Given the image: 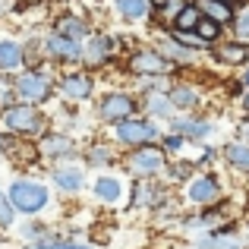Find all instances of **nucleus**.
Masks as SVG:
<instances>
[{
	"label": "nucleus",
	"mask_w": 249,
	"mask_h": 249,
	"mask_svg": "<svg viewBox=\"0 0 249 249\" xmlns=\"http://www.w3.org/2000/svg\"><path fill=\"white\" fill-rule=\"evenodd\" d=\"M212 54H214V60L224 63V67H243V63L249 60L246 44H240V41H221Z\"/></svg>",
	"instance_id": "4468645a"
},
{
	"label": "nucleus",
	"mask_w": 249,
	"mask_h": 249,
	"mask_svg": "<svg viewBox=\"0 0 249 249\" xmlns=\"http://www.w3.org/2000/svg\"><path fill=\"white\" fill-rule=\"evenodd\" d=\"M13 214H16V212H13V205L6 202V196L0 193V227H10L13 224Z\"/></svg>",
	"instance_id": "473e14b6"
},
{
	"label": "nucleus",
	"mask_w": 249,
	"mask_h": 249,
	"mask_svg": "<svg viewBox=\"0 0 249 249\" xmlns=\"http://www.w3.org/2000/svg\"><path fill=\"white\" fill-rule=\"evenodd\" d=\"M3 129L13 136H38L48 133V117L38 110V104H10L3 110Z\"/></svg>",
	"instance_id": "f257e3e1"
},
{
	"label": "nucleus",
	"mask_w": 249,
	"mask_h": 249,
	"mask_svg": "<svg viewBox=\"0 0 249 249\" xmlns=\"http://www.w3.org/2000/svg\"><path fill=\"white\" fill-rule=\"evenodd\" d=\"M164 95H167V101L174 104V110L177 107H180V110H193L196 104H199V95H196L189 85H170Z\"/></svg>",
	"instance_id": "6ab92c4d"
},
{
	"label": "nucleus",
	"mask_w": 249,
	"mask_h": 249,
	"mask_svg": "<svg viewBox=\"0 0 249 249\" xmlns=\"http://www.w3.org/2000/svg\"><path fill=\"white\" fill-rule=\"evenodd\" d=\"M180 145H183V136H177V133H167L164 139H161V148H164V152H177Z\"/></svg>",
	"instance_id": "72a5a7b5"
},
{
	"label": "nucleus",
	"mask_w": 249,
	"mask_h": 249,
	"mask_svg": "<svg viewBox=\"0 0 249 249\" xmlns=\"http://www.w3.org/2000/svg\"><path fill=\"white\" fill-rule=\"evenodd\" d=\"M193 170H196L193 161H177V164H167V177L180 183V180H186V177L193 174Z\"/></svg>",
	"instance_id": "7c9ffc66"
},
{
	"label": "nucleus",
	"mask_w": 249,
	"mask_h": 249,
	"mask_svg": "<svg viewBox=\"0 0 249 249\" xmlns=\"http://www.w3.org/2000/svg\"><path fill=\"white\" fill-rule=\"evenodd\" d=\"M114 38H107V35H89V44L82 48V54H79V60L85 63V67H91V70H98V67H104V63L114 57Z\"/></svg>",
	"instance_id": "6e6552de"
},
{
	"label": "nucleus",
	"mask_w": 249,
	"mask_h": 249,
	"mask_svg": "<svg viewBox=\"0 0 249 249\" xmlns=\"http://www.w3.org/2000/svg\"><path fill=\"white\" fill-rule=\"evenodd\" d=\"M44 54L54 57V60H60V63H76L79 54H82V44L54 32V35H48V41H44Z\"/></svg>",
	"instance_id": "9d476101"
},
{
	"label": "nucleus",
	"mask_w": 249,
	"mask_h": 249,
	"mask_svg": "<svg viewBox=\"0 0 249 249\" xmlns=\"http://www.w3.org/2000/svg\"><path fill=\"white\" fill-rule=\"evenodd\" d=\"M199 19H202L199 6H196V3H183L180 10H177L174 22H170V32H193V29H196V22H199Z\"/></svg>",
	"instance_id": "aec40b11"
},
{
	"label": "nucleus",
	"mask_w": 249,
	"mask_h": 249,
	"mask_svg": "<svg viewBox=\"0 0 249 249\" xmlns=\"http://www.w3.org/2000/svg\"><path fill=\"white\" fill-rule=\"evenodd\" d=\"M25 63V48L16 41H0V70H16Z\"/></svg>",
	"instance_id": "412c9836"
},
{
	"label": "nucleus",
	"mask_w": 249,
	"mask_h": 249,
	"mask_svg": "<svg viewBox=\"0 0 249 249\" xmlns=\"http://www.w3.org/2000/svg\"><path fill=\"white\" fill-rule=\"evenodd\" d=\"M170 133L183 139H205L212 133V123L205 117H170Z\"/></svg>",
	"instance_id": "ddd939ff"
},
{
	"label": "nucleus",
	"mask_w": 249,
	"mask_h": 249,
	"mask_svg": "<svg viewBox=\"0 0 249 249\" xmlns=\"http://www.w3.org/2000/svg\"><path fill=\"white\" fill-rule=\"evenodd\" d=\"M25 249H91V246H82V243H60V240H38V243L25 246Z\"/></svg>",
	"instance_id": "2f4dec72"
},
{
	"label": "nucleus",
	"mask_w": 249,
	"mask_h": 249,
	"mask_svg": "<svg viewBox=\"0 0 249 249\" xmlns=\"http://www.w3.org/2000/svg\"><path fill=\"white\" fill-rule=\"evenodd\" d=\"M170 67L174 63L155 48H136L129 63H126V70L133 76H164V73H170Z\"/></svg>",
	"instance_id": "423d86ee"
},
{
	"label": "nucleus",
	"mask_w": 249,
	"mask_h": 249,
	"mask_svg": "<svg viewBox=\"0 0 249 249\" xmlns=\"http://www.w3.org/2000/svg\"><path fill=\"white\" fill-rule=\"evenodd\" d=\"M199 13L205 19H212V22H218V25H231V19H233V6L231 3H221V0H199Z\"/></svg>",
	"instance_id": "f3484780"
},
{
	"label": "nucleus",
	"mask_w": 249,
	"mask_h": 249,
	"mask_svg": "<svg viewBox=\"0 0 249 249\" xmlns=\"http://www.w3.org/2000/svg\"><path fill=\"white\" fill-rule=\"evenodd\" d=\"M60 91L67 98H73V101H85V98H91V91H95V82H91L89 73L76 70V73L60 76Z\"/></svg>",
	"instance_id": "9b49d317"
},
{
	"label": "nucleus",
	"mask_w": 249,
	"mask_h": 249,
	"mask_svg": "<svg viewBox=\"0 0 249 249\" xmlns=\"http://www.w3.org/2000/svg\"><path fill=\"white\" fill-rule=\"evenodd\" d=\"M6 202L13 205V212H22V214H35L41 212L44 205L51 202L48 189L41 183H32V180H16L6 193Z\"/></svg>",
	"instance_id": "7ed1b4c3"
},
{
	"label": "nucleus",
	"mask_w": 249,
	"mask_h": 249,
	"mask_svg": "<svg viewBox=\"0 0 249 249\" xmlns=\"http://www.w3.org/2000/svg\"><path fill=\"white\" fill-rule=\"evenodd\" d=\"M54 32L57 35H63V38H73V41H79V38H89V22L79 16H73V13H67V16H60L54 22Z\"/></svg>",
	"instance_id": "dca6fc26"
},
{
	"label": "nucleus",
	"mask_w": 249,
	"mask_h": 249,
	"mask_svg": "<svg viewBox=\"0 0 249 249\" xmlns=\"http://www.w3.org/2000/svg\"><path fill=\"white\" fill-rule=\"evenodd\" d=\"M161 202H164V193H161L148 177H139V180H136V189H133V205L145 208V205H161Z\"/></svg>",
	"instance_id": "2eb2a0df"
},
{
	"label": "nucleus",
	"mask_w": 249,
	"mask_h": 249,
	"mask_svg": "<svg viewBox=\"0 0 249 249\" xmlns=\"http://www.w3.org/2000/svg\"><path fill=\"white\" fill-rule=\"evenodd\" d=\"M243 82H246V89H249V70H246V76H243Z\"/></svg>",
	"instance_id": "ea45409f"
},
{
	"label": "nucleus",
	"mask_w": 249,
	"mask_h": 249,
	"mask_svg": "<svg viewBox=\"0 0 249 249\" xmlns=\"http://www.w3.org/2000/svg\"><path fill=\"white\" fill-rule=\"evenodd\" d=\"M114 161H117V155L110 152L107 145H95L89 152V164L91 167H107V164H114Z\"/></svg>",
	"instance_id": "c756f323"
},
{
	"label": "nucleus",
	"mask_w": 249,
	"mask_h": 249,
	"mask_svg": "<svg viewBox=\"0 0 249 249\" xmlns=\"http://www.w3.org/2000/svg\"><path fill=\"white\" fill-rule=\"evenodd\" d=\"M240 142H246V145H249V120L240 123Z\"/></svg>",
	"instance_id": "c9c22d12"
},
{
	"label": "nucleus",
	"mask_w": 249,
	"mask_h": 249,
	"mask_svg": "<svg viewBox=\"0 0 249 249\" xmlns=\"http://www.w3.org/2000/svg\"><path fill=\"white\" fill-rule=\"evenodd\" d=\"M158 51L167 57L170 63H186V60H193V51H189L186 44H180L174 35H167L164 41H161V48H158Z\"/></svg>",
	"instance_id": "b1692460"
},
{
	"label": "nucleus",
	"mask_w": 249,
	"mask_h": 249,
	"mask_svg": "<svg viewBox=\"0 0 249 249\" xmlns=\"http://www.w3.org/2000/svg\"><path fill=\"white\" fill-rule=\"evenodd\" d=\"M95 196L101 202H120L123 183L117 180V177H98V180H95Z\"/></svg>",
	"instance_id": "4be33fe9"
},
{
	"label": "nucleus",
	"mask_w": 249,
	"mask_h": 249,
	"mask_svg": "<svg viewBox=\"0 0 249 249\" xmlns=\"http://www.w3.org/2000/svg\"><path fill=\"white\" fill-rule=\"evenodd\" d=\"M224 158H227V164H233L237 170H246L249 174V145L246 142H231V145H224Z\"/></svg>",
	"instance_id": "393cba45"
},
{
	"label": "nucleus",
	"mask_w": 249,
	"mask_h": 249,
	"mask_svg": "<svg viewBox=\"0 0 249 249\" xmlns=\"http://www.w3.org/2000/svg\"><path fill=\"white\" fill-rule=\"evenodd\" d=\"M54 183L63 189V193H79L85 180H82V170L79 167H60L54 174Z\"/></svg>",
	"instance_id": "5701e85b"
},
{
	"label": "nucleus",
	"mask_w": 249,
	"mask_h": 249,
	"mask_svg": "<svg viewBox=\"0 0 249 249\" xmlns=\"http://www.w3.org/2000/svg\"><path fill=\"white\" fill-rule=\"evenodd\" d=\"M38 152H41L44 158H73L76 145H73V139L63 136V133H44L41 142H38Z\"/></svg>",
	"instance_id": "f8f14e48"
},
{
	"label": "nucleus",
	"mask_w": 249,
	"mask_h": 249,
	"mask_svg": "<svg viewBox=\"0 0 249 249\" xmlns=\"http://www.w3.org/2000/svg\"><path fill=\"white\" fill-rule=\"evenodd\" d=\"M164 148L161 145H155V142H145V145H136L133 152H129V158H126V167H129V174H136V177H152V174H158L161 167H164Z\"/></svg>",
	"instance_id": "39448f33"
},
{
	"label": "nucleus",
	"mask_w": 249,
	"mask_h": 249,
	"mask_svg": "<svg viewBox=\"0 0 249 249\" xmlns=\"http://www.w3.org/2000/svg\"><path fill=\"white\" fill-rule=\"evenodd\" d=\"M114 136L120 145H145V142L161 139L158 126H155L148 117H126V120H117L114 123Z\"/></svg>",
	"instance_id": "20e7f679"
},
{
	"label": "nucleus",
	"mask_w": 249,
	"mask_h": 249,
	"mask_svg": "<svg viewBox=\"0 0 249 249\" xmlns=\"http://www.w3.org/2000/svg\"><path fill=\"white\" fill-rule=\"evenodd\" d=\"M145 114H148V120H152V117H164V120H170V117H174V104L167 101V95L152 91V95L145 98Z\"/></svg>",
	"instance_id": "a878e982"
},
{
	"label": "nucleus",
	"mask_w": 249,
	"mask_h": 249,
	"mask_svg": "<svg viewBox=\"0 0 249 249\" xmlns=\"http://www.w3.org/2000/svg\"><path fill=\"white\" fill-rule=\"evenodd\" d=\"M13 91H16V98L22 104H41L54 91V79L48 73H41V70H25V73H19L13 79Z\"/></svg>",
	"instance_id": "f03ea898"
},
{
	"label": "nucleus",
	"mask_w": 249,
	"mask_h": 249,
	"mask_svg": "<svg viewBox=\"0 0 249 249\" xmlns=\"http://www.w3.org/2000/svg\"><path fill=\"white\" fill-rule=\"evenodd\" d=\"M98 114H101V120H107V123L126 120V117H136V101H133V95H126V91H114V95H107L101 104H98Z\"/></svg>",
	"instance_id": "0eeeda50"
},
{
	"label": "nucleus",
	"mask_w": 249,
	"mask_h": 249,
	"mask_svg": "<svg viewBox=\"0 0 249 249\" xmlns=\"http://www.w3.org/2000/svg\"><path fill=\"white\" fill-rule=\"evenodd\" d=\"M231 29H233V41H240V44L249 48V6H243V10L233 13Z\"/></svg>",
	"instance_id": "cd10ccee"
},
{
	"label": "nucleus",
	"mask_w": 249,
	"mask_h": 249,
	"mask_svg": "<svg viewBox=\"0 0 249 249\" xmlns=\"http://www.w3.org/2000/svg\"><path fill=\"white\" fill-rule=\"evenodd\" d=\"M243 110L249 114V89H246V95H243Z\"/></svg>",
	"instance_id": "e433bc0d"
},
{
	"label": "nucleus",
	"mask_w": 249,
	"mask_h": 249,
	"mask_svg": "<svg viewBox=\"0 0 249 249\" xmlns=\"http://www.w3.org/2000/svg\"><path fill=\"white\" fill-rule=\"evenodd\" d=\"M117 13L129 22H139V19H148L152 16V0H114Z\"/></svg>",
	"instance_id": "a211bd4d"
},
{
	"label": "nucleus",
	"mask_w": 249,
	"mask_h": 249,
	"mask_svg": "<svg viewBox=\"0 0 249 249\" xmlns=\"http://www.w3.org/2000/svg\"><path fill=\"white\" fill-rule=\"evenodd\" d=\"M22 233H25L29 240H44V224H38V221H32V224L25 227Z\"/></svg>",
	"instance_id": "f704fd0d"
},
{
	"label": "nucleus",
	"mask_w": 249,
	"mask_h": 249,
	"mask_svg": "<svg viewBox=\"0 0 249 249\" xmlns=\"http://www.w3.org/2000/svg\"><path fill=\"white\" fill-rule=\"evenodd\" d=\"M199 249H240L237 237H233V231H224V233H212V237H205L199 243Z\"/></svg>",
	"instance_id": "c85d7f7f"
},
{
	"label": "nucleus",
	"mask_w": 249,
	"mask_h": 249,
	"mask_svg": "<svg viewBox=\"0 0 249 249\" xmlns=\"http://www.w3.org/2000/svg\"><path fill=\"white\" fill-rule=\"evenodd\" d=\"M170 0H152V6H167Z\"/></svg>",
	"instance_id": "4c0bfd02"
},
{
	"label": "nucleus",
	"mask_w": 249,
	"mask_h": 249,
	"mask_svg": "<svg viewBox=\"0 0 249 249\" xmlns=\"http://www.w3.org/2000/svg\"><path fill=\"white\" fill-rule=\"evenodd\" d=\"M221 29H224V25H218V22H212V19H205L202 16L199 22H196V29H193V35L199 38L202 44H214L221 38Z\"/></svg>",
	"instance_id": "bb28decb"
},
{
	"label": "nucleus",
	"mask_w": 249,
	"mask_h": 249,
	"mask_svg": "<svg viewBox=\"0 0 249 249\" xmlns=\"http://www.w3.org/2000/svg\"><path fill=\"white\" fill-rule=\"evenodd\" d=\"M186 196H189V202H196V205H218V199H221V183L214 180L212 174L196 177V180L186 186Z\"/></svg>",
	"instance_id": "1a4fd4ad"
},
{
	"label": "nucleus",
	"mask_w": 249,
	"mask_h": 249,
	"mask_svg": "<svg viewBox=\"0 0 249 249\" xmlns=\"http://www.w3.org/2000/svg\"><path fill=\"white\" fill-rule=\"evenodd\" d=\"M221 3H243V0H221Z\"/></svg>",
	"instance_id": "58836bf2"
}]
</instances>
